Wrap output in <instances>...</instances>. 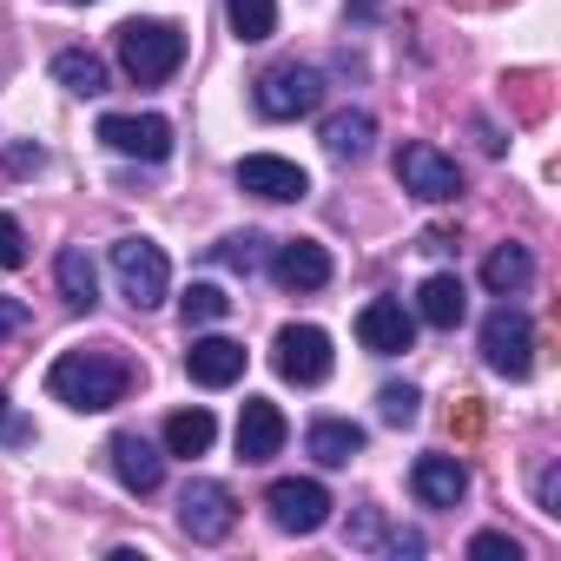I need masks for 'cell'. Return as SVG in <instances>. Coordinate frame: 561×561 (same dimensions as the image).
<instances>
[{
	"label": "cell",
	"instance_id": "obj_1",
	"mask_svg": "<svg viewBox=\"0 0 561 561\" xmlns=\"http://www.w3.org/2000/svg\"><path fill=\"white\" fill-rule=\"evenodd\" d=\"M126 383H133V370L113 351H67L47 370V397L67 410H113L126 397Z\"/></svg>",
	"mask_w": 561,
	"mask_h": 561
},
{
	"label": "cell",
	"instance_id": "obj_2",
	"mask_svg": "<svg viewBox=\"0 0 561 561\" xmlns=\"http://www.w3.org/2000/svg\"><path fill=\"white\" fill-rule=\"evenodd\" d=\"M119 67L139 87H165L185 67V34L172 21H126L119 27Z\"/></svg>",
	"mask_w": 561,
	"mask_h": 561
},
{
	"label": "cell",
	"instance_id": "obj_3",
	"mask_svg": "<svg viewBox=\"0 0 561 561\" xmlns=\"http://www.w3.org/2000/svg\"><path fill=\"white\" fill-rule=\"evenodd\" d=\"M113 277H119V298L133 311H159L165 291H172V264L152 238H119L113 244Z\"/></svg>",
	"mask_w": 561,
	"mask_h": 561
},
{
	"label": "cell",
	"instance_id": "obj_4",
	"mask_svg": "<svg viewBox=\"0 0 561 561\" xmlns=\"http://www.w3.org/2000/svg\"><path fill=\"white\" fill-rule=\"evenodd\" d=\"M482 364L495 370V377H528L535 370V324H528V311H515L508 298L482 318Z\"/></svg>",
	"mask_w": 561,
	"mask_h": 561
},
{
	"label": "cell",
	"instance_id": "obj_5",
	"mask_svg": "<svg viewBox=\"0 0 561 561\" xmlns=\"http://www.w3.org/2000/svg\"><path fill=\"white\" fill-rule=\"evenodd\" d=\"M324 100V73L305 67V60H285V67H271L257 87H251V106L264 119H298V113H318Z\"/></svg>",
	"mask_w": 561,
	"mask_h": 561
},
{
	"label": "cell",
	"instance_id": "obj_6",
	"mask_svg": "<svg viewBox=\"0 0 561 561\" xmlns=\"http://www.w3.org/2000/svg\"><path fill=\"white\" fill-rule=\"evenodd\" d=\"M397 185L423 205H449V198H462V165L449 152L410 139V146H397Z\"/></svg>",
	"mask_w": 561,
	"mask_h": 561
},
{
	"label": "cell",
	"instance_id": "obj_7",
	"mask_svg": "<svg viewBox=\"0 0 561 561\" xmlns=\"http://www.w3.org/2000/svg\"><path fill=\"white\" fill-rule=\"evenodd\" d=\"M264 508H271V522L285 528V535H318L331 522V489L311 482V476H277L271 495H264Z\"/></svg>",
	"mask_w": 561,
	"mask_h": 561
},
{
	"label": "cell",
	"instance_id": "obj_8",
	"mask_svg": "<svg viewBox=\"0 0 561 561\" xmlns=\"http://www.w3.org/2000/svg\"><path fill=\"white\" fill-rule=\"evenodd\" d=\"M179 528H185L192 541H225V535L238 528V502H231V489L211 482V476H192V482L179 489Z\"/></svg>",
	"mask_w": 561,
	"mask_h": 561
},
{
	"label": "cell",
	"instance_id": "obj_9",
	"mask_svg": "<svg viewBox=\"0 0 561 561\" xmlns=\"http://www.w3.org/2000/svg\"><path fill=\"white\" fill-rule=\"evenodd\" d=\"M271 364H277V377H285V383H324L331 377V337L318 331V324H285V331H277V344H271Z\"/></svg>",
	"mask_w": 561,
	"mask_h": 561
},
{
	"label": "cell",
	"instance_id": "obj_10",
	"mask_svg": "<svg viewBox=\"0 0 561 561\" xmlns=\"http://www.w3.org/2000/svg\"><path fill=\"white\" fill-rule=\"evenodd\" d=\"M100 139H106L119 159L159 165V159L172 152V119H159V113H106V119H100Z\"/></svg>",
	"mask_w": 561,
	"mask_h": 561
},
{
	"label": "cell",
	"instance_id": "obj_11",
	"mask_svg": "<svg viewBox=\"0 0 561 561\" xmlns=\"http://www.w3.org/2000/svg\"><path fill=\"white\" fill-rule=\"evenodd\" d=\"M238 185H244L251 198L291 205V198H305V192H311V172H305L298 159H277V152H251V159H238Z\"/></svg>",
	"mask_w": 561,
	"mask_h": 561
},
{
	"label": "cell",
	"instance_id": "obj_12",
	"mask_svg": "<svg viewBox=\"0 0 561 561\" xmlns=\"http://www.w3.org/2000/svg\"><path fill=\"white\" fill-rule=\"evenodd\" d=\"M357 337L370 357H403L416 344V311H403V298H370L357 311Z\"/></svg>",
	"mask_w": 561,
	"mask_h": 561
},
{
	"label": "cell",
	"instance_id": "obj_13",
	"mask_svg": "<svg viewBox=\"0 0 561 561\" xmlns=\"http://www.w3.org/2000/svg\"><path fill=\"white\" fill-rule=\"evenodd\" d=\"M271 277L285 291H324L331 285V251L318 238H285V244H271Z\"/></svg>",
	"mask_w": 561,
	"mask_h": 561
},
{
	"label": "cell",
	"instance_id": "obj_14",
	"mask_svg": "<svg viewBox=\"0 0 561 561\" xmlns=\"http://www.w3.org/2000/svg\"><path fill=\"white\" fill-rule=\"evenodd\" d=\"M285 436H291L285 410H277L271 397H244V410H238V456L244 462H271L277 449H285Z\"/></svg>",
	"mask_w": 561,
	"mask_h": 561
},
{
	"label": "cell",
	"instance_id": "obj_15",
	"mask_svg": "<svg viewBox=\"0 0 561 561\" xmlns=\"http://www.w3.org/2000/svg\"><path fill=\"white\" fill-rule=\"evenodd\" d=\"M410 489H416V502H423V508H456V502L469 495V469H462V456L430 449V456H416V462H410Z\"/></svg>",
	"mask_w": 561,
	"mask_h": 561
},
{
	"label": "cell",
	"instance_id": "obj_16",
	"mask_svg": "<svg viewBox=\"0 0 561 561\" xmlns=\"http://www.w3.org/2000/svg\"><path fill=\"white\" fill-rule=\"evenodd\" d=\"M106 456H113V476H119L133 495H152V489L165 482V456H159L139 430H119V436L106 443Z\"/></svg>",
	"mask_w": 561,
	"mask_h": 561
},
{
	"label": "cell",
	"instance_id": "obj_17",
	"mask_svg": "<svg viewBox=\"0 0 561 561\" xmlns=\"http://www.w3.org/2000/svg\"><path fill=\"white\" fill-rule=\"evenodd\" d=\"M185 370H192V383H205V390H231V383L244 377V344H231V337H192Z\"/></svg>",
	"mask_w": 561,
	"mask_h": 561
},
{
	"label": "cell",
	"instance_id": "obj_18",
	"mask_svg": "<svg viewBox=\"0 0 561 561\" xmlns=\"http://www.w3.org/2000/svg\"><path fill=\"white\" fill-rule=\"evenodd\" d=\"M462 318H469V291H462V277H456V271L423 277V291H416V324H430V331H456Z\"/></svg>",
	"mask_w": 561,
	"mask_h": 561
},
{
	"label": "cell",
	"instance_id": "obj_19",
	"mask_svg": "<svg viewBox=\"0 0 561 561\" xmlns=\"http://www.w3.org/2000/svg\"><path fill=\"white\" fill-rule=\"evenodd\" d=\"M305 449H311L324 469H351V462L364 456V430H357L351 416H318V423L305 430Z\"/></svg>",
	"mask_w": 561,
	"mask_h": 561
},
{
	"label": "cell",
	"instance_id": "obj_20",
	"mask_svg": "<svg viewBox=\"0 0 561 561\" xmlns=\"http://www.w3.org/2000/svg\"><path fill=\"white\" fill-rule=\"evenodd\" d=\"M54 277H60V298H67L73 311H93V305H100V271H93L87 244H67V251L54 257Z\"/></svg>",
	"mask_w": 561,
	"mask_h": 561
},
{
	"label": "cell",
	"instance_id": "obj_21",
	"mask_svg": "<svg viewBox=\"0 0 561 561\" xmlns=\"http://www.w3.org/2000/svg\"><path fill=\"white\" fill-rule=\"evenodd\" d=\"M528 277H535V257H528V244H495V251L482 257V285H489L495 298H515V291H528Z\"/></svg>",
	"mask_w": 561,
	"mask_h": 561
},
{
	"label": "cell",
	"instance_id": "obj_22",
	"mask_svg": "<svg viewBox=\"0 0 561 561\" xmlns=\"http://www.w3.org/2000/svg\"><path fill=\"white\" fill-rule=\"evenodd\" d=\"M370 146H377V119H370L364 106L324 119V152H331V159H364Z\"/></svg>",
	"mask_w": 561,
	"mask_h": 561
},
{
	"label": "cell",
	"instance_id": "obj_23",
	"mask_svg": "<svg viewBox=\"0 0 561 561\" xmlns=\"http://www.w3.org/2000/svg\"><path fill=\"white\" fill-rule=\"evenodd\" d=\"M54 80H60L67 93H80V100H100V93H106V60L87 54V47H60V54H54Z\"/></svg>",
	"mask_w": 561,
	"mask_h": 561
},
{
	"label": "cell",
	"instance_id": "obj_24",
	"mask_svg": "<svg viewBox=\"0 0 561 561\" xmlns=\"http://www.w3.org/2000/svg\"><path fill=\"white\" fill-rule=\"evenodd\" d=\"M211 436H218V423H211V410H172L165 416V456H205L211 449Z\"/></svg>",
	"mask_w": 561,
	"mask_h": 561
},
{
	"label": "cell",
	"instance_id": "obj_25",
	"mask_svg": "<svg viewBox=\"0 0 561 561\" xmlns=\"http://www.w3.org/2000/svg\"><path fill=\"white\" fill-rule=\"evenodd\" d=\"M225 21L244 47H257V41L277 34V0H225Z\"/></svg>",
	"mask_w": 561,
	"mask_h": 561
},
{
	"label": "cell",
	"instance_id": "obj_26",
	"mask_svg": "<svg viewBox=\"0 0 561 561\" xmlns=\"http://www.w3.org/2000/svg\"><path fill=\"white\" fill-rule=\"evenodd\" d=\"M211 257L231 264V271H257V264H271V238L264 231H231V238L211 244Z\"/></svg>",
	"mask_w": 561,
	"mask_h": 561
},
{
	"label": "cell",
	"instance_id": "obj_27",
	"mask_svg": "<svg viewBox=\"0 0 561 561\" xmlns=\"http://www.w3.org/2000/svg\"><path fill=\"white\" fill-rule=\"evenodd\" d=\"M416 410H423V397H416L410 383H383V390H377V416H383L390 430H410Z\"/></svg>",
	"mask_w": 561,
	"mask_h": 561
},
{
	"label": "cell",
	"instance_id": "obj_28",
	"mask_svg": "<svg viewBox=\"0 0 561 561\" xmlns=\"http://www.w3.org/2000/svg\"><path fill=\"white\" fill-rule=\"evenodd\" d=\"M179 311H185V324H218V318L231 311V298H225L218 285H192V291L179 298Z\"/></svg>",
	"mask_w": 561,
	"mask_h": 561
},
{
	"label": "cell",
	"instance_id": "obj_29",
	"mask_svg": "<svg viewBox=\"0 0 561 561\" xmlns=\"http://www.w3.org/2000/svg\"><path fill=\"white\" fill-rule=\"evenodd\" d=\"M469 554H476V561H522V541L502 535V528H482V535L469 541Z\"/></svg>",
	"mask_w": 561,
	"mask_h": 561
},
{
	"label": "cell",
	"instance_id": "obj_30",
	"mask_svg": "<svg viewBox=\"0 0 561 561\" xmlns=\"http://www.w3.org/2000/svg\"><path fill=\"white\" fill-rule=\"evenodd\" d=\"M21 264H27V231H21V218L0 211V271H21Z\"/></svg>",
	"mask_w": 561,
	"mask_h": 561
},
{
	"label": "cell",
	"instance_id": "obj_31",
	"mask_svg": "<svg viewBox=\"0 0 561 561\" xmlns=\"http://www.w3.org/2000/svg\"><path fill=\"white\" fill-rule=\"evenodd\" d=\"M535 502H541V515H561V469L554 462L535 476Z\"/></svg>",
	"mask_w": 561,
	"mask_h": 561
},
{
	"label": "cell",
	"instance_id": "obj_32",
	"mask_svg": "<svg viewBox=\"0 0 561 561\" xmlns=\"http://www.w3.org/2000/svg\"><path fill=\"white\" fill-rule=\"evenodd\" d=\"M41 165H47V146H14V152H8V172H14V179H34Z\"/></svg>",
	"mask_w": 561,
	"mask_h": 561
},
{
	"label": "cell",
	"instance_id": "obj_33",
	"mask_svg": "<svg viewBox=\"0 0 561 561\" xmlns=\"http://www.w3.org/2000/svg\"><path fill=\"white\" fill-rule=\"evenodd\" d=\"M14 331H27V305H14V298H0V337H14Z\"/></svg>",
	"mask_w": 561,
	"mask_h": 561
},
{
	"label": "cell",
	"instance_id": "obj_34",
	"mask_svg": "<svg viewBox=\"0 0 561 561\" xmlns=\"http://www.w3.org/2000/svg\"><path fill=\"white\" fill-rule=\"evenodd\" d=\"M0 430H8V390H0Z\"/></svg>",
	"mask_w": 561,
	"mask_h": 561
},
{
	"label": "cell",
	"instance_id": "obj_35",
	"mask_svg": "<svg viewBox=\"0 0 561 561\" xmlns=\"http://www.w3.org/2000/svg\"><path fill=\"white\" fill-rule=\"evenodd\" d=\"M73 8H87V0H73Z\"/></svg>",
	"mask_w": 561,
	"mask_h": 561
}]
</instances>
